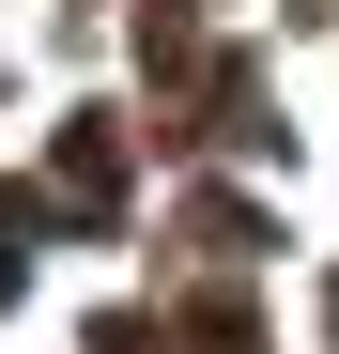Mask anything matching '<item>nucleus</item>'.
<instances>
[{
	"label": "nucleus",
	"mask_w": 339,
	"mask_h": 354,
	"mask_svg": "<svg viewBox=\"0 0 339 354\" xmlns=\"http://www.w3.org/2000/svg\"><path fill=\"white\" fill-rule=\"evenodd\" d=\"M108 185H124V139H108V124H62V201H108Z\"/></svg>",
	"instance_id": "obj_1"
},
{
	"label": "nucleus",
	"mask_w": 339,
	"mask_h": 354,
	"mask_svg": "<svg viewBox=\"0 0 339 354\" xmlns=\"http://www.w3.org/2000/svg\"><path fill=\"white\" fill-rule=\"evenodd\" d=\"M16 231H31V201H16V185H0V292H16Z\"/></svg>",
	"instance_id": "obj_2"
}]
</instances>
